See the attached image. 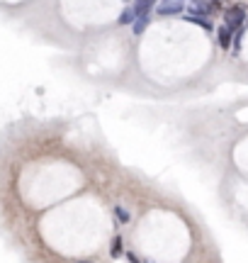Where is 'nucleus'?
<instances>
[{
	"mask_svg": "<svg viewBox=\"0 0 248 263\" xmlns=\"http://www.w3.org/2000/svg\"><path fill=\"white\" fill-rule=\"evenodd\" d=\"M185 20H188L190 25H197V27L204 29V32H212V29H214L212 20H207V17H195V15H185Z\"/></svg>",
	"mask_w": 248,
	"mask_h": 263,
	"instance_id": "5",
	"label": "nucleus"
},
{
	"mask_svg": "<svg viewBox=\"0 0 248 263\" xmlns=\"http://www.w3.org/2000/svg\"><path fill=\"white\" fill-rule=\"evenodd\" d=\"M122 27H132L134 22H136V15H134V8L129 5V8H124L122 10V15H119V20H117Z\"/></svg>",
	"mask_w": 248,
	"mask_h": 263,
	"instance_id": "6",
	"label": "nucleus"
},
{
	"mask_svg": "<svg viewBox=\"0 0 248 263\" xmlns=\"http://www.w3.org/2000/svg\"><path fill=\"white\" fill-rule=\"evenodd\" d=\"M156 12L163 15V17H168V15H180V12H185V3H182V0H161V3L156 5Z\"/></svg>",
	"mask_w": 248,
	"mask_h": 263,
	"instance_id": "2",
	"label": "nucleus"
},
{
	"mask_svg": "<svg viewBox=\"0 0 248 263\" xmlns=\"http://www.w3.org/2000/svg\"><path fill=\"white\" fill-rule=\"evenodd\" d=\"M246 20H248V5H243V3H234L224 12V25L231 32H239V29L246 27Z\"/></svg>",
	"mask_w": 248,
	"mask_h": 263,
	"instance_id": "1",
	"label": "nucleus"
},
{
	"mask_svg": "<svg viewBox=\"0 0 248 263\" xmlns=\"http://www.w3.org/2000/svg\"><path fill=\"white\" fill-rule=\"evenodd\" d=\"M110 254H112V258H117V256H122V236H115V239H112V246H110Z\"/></svg>",
	"mask_w": 248,
	"mask_h": 263,
	"instance_id": "9",
	"label": "nucleus"
},
{
	"mask_svg": "<svg viewBox=\"0 0 248 263\" xmlns=\"http://www.w3.org/2000/svg\"><path fill=\"white\" fill-rule=\"evenodd\" d=\"M158 5V0H134V15L136 20H143V17H151V8Z\"/></svg>",
	"mask_w": 248,
	"mask_h": 263,
	"instance_id": "3",
	"label": "nucleus"
},
{
	"mask_svg": "<svg viewBox=\"0 0 248 263\" xmlns=\"http://www.w3.org/2000/svg\"><path fill=\"white\" fill-rule=\"evenodd\" d=\"M182 3H185V0H182Z\"/></svg>",
	"mask_w": 248,
	"mask_h": 263,
	"instance_id": "12",
	"label": "nucleus"
},
{
	"mask_svg": "<svg viewBox=\"0 0 248 263\" xmlns=\"http://www.w3.org/2000/svg\"><path fill=\"white\" fill-rule=\"evenodd\" d=\"M149 22H151V17H143V20H136L132 25V29H134V34H143L146 32V27H149Z\"/></svg>",
	"mask_w": 248,
	"mask_h": 263,
	"instance_id": "8",
	"label": "nucleus"
},
{
	"mask_svg": "<svg viewBox=\"0 0 248 263\" xmlns=\"http://www.w3.org/2000/svg\"><path fill=\"white\" fill-rule=\"evenodd\" d=\"M217 39H219V47L224 49V51H229V49L234 47V32H231L226 25L217 29Z\"/></svg>",
	"mask_w": 248,
	"mask_h": 263,
	"instance_id": "4",
	"label": "nucleus"
},
{
	"mask_svg": "<svg viewBox=\"0 0 248 263\" xmlns=\"http://www.w3.org/2000/svg\"><path fill=\"white\" fill-rule=\"evenodd\" d=\"M76 263H93V261H88V258H83V261H76Z\"/></svg>",
	"mask_w": 248,
	"mask_h": 263,
	"instance_id": "11",
	"label": "nucleus"
},
{
	"mask_svg": "<svg viewBox=\"0 0 248 263\" xmlns=\"http://www.w3.org/2000/svg\"><path fill=\"white\" fill-rule=\"evenodd\" d=\"M115 215L119 217V222H122V224H127V222H129V215H127V212H124V210H122L119 205L115 207Z\"/></svg>",
	"mask_w": 248,
	"mask_h": 263,
	"instance_id": "10",
	"label": "nucleus"
},
{
	"mask_svg": "<svg viewBox=\"0 0 248 263\" xmlns=\"http://www.w3.org/2000/svg\"><path fill=\"white\" fill-rule=\"evenodd\" d=\"M226 8H229V0H212V3H210V15L226 12Z\"/></svg>",
	"mask_w": 248,
	"mask_h": 263,
	"instance_id": "7",
	"label": "nucleus"
}]
</instances>
